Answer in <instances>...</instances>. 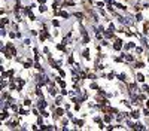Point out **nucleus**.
<instances>
[{"instance_id": "3", "label": "nucleus", "mask_w": 149, "mask_h": 131, "mask_svg": "<svg viewBox=\"0 0 149 131\" xmlns=\"http://www.w3.org/2000/svg\"><path fill=\"white\" fill-rule=\"evenodd\" d=\"M39 10H40V12H45V10H46V8H45V6H40V8H39Z\"/></svg>"}, {"instance_id": "2", "label": "nucleus", "mask_w": 149, "mask_h": 131, "mask_svg": "<svg viewBox=\"0 0 149 131\" xmlns=\"http://www.w3.org/2000/svg\"><path fill=\"white\" fill-rule=\"evenodd\" d=\"M133 118H139V112H133Z\"/></svg>"}, {"instance_id": "1", "label": "nucleus", "mask_w": 149, "mask_h": 131, "mask_svg": "<svg viewBox=\"0 0 149 131\" xmlns=\"http://www.w3.org/2000/svg\"><path fill=\"white\" fill-rule=\"evenodd\" d=\"M121 48V40H116V43H115V49H119Z\"/></svg>"}, {"instance_id": "4", "label": "nucleus", "mask_w": 149, "mask_h": 131, "mask_svg": "<svg viewBox=\"0 0 149 131\" xmlns=\"http://www.w3.org/2000/svg\"><path fill=\"white\" fill-rule=\"evenodd\" d=\"M137 79H139L140 82H143V76H142V75H139V76H137Z\"/></svg>"}]
</instances>
